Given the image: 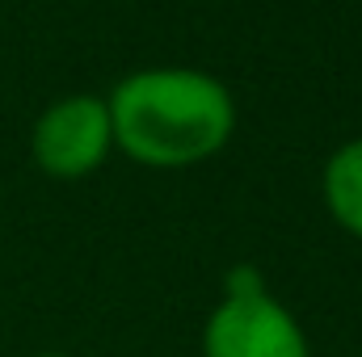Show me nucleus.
Here are the masks:
<instances>
[{
	"label": "nucleus",
	"instance_id": "obj_1",
	"mask_svg": "<svg viewBox=\"0 0 362 357\" xmlns=\"http://www.w3.org/2000/svg\"><path fill=\"white\" fill-rule=\"evenodd\" d=\"M114 152L144 169H194L236 135V97L202 68H139L110 97Z\"/></svg>",
	"mask_w": 362,
	"mask_h": 357
},
{
	"label": "nucleus",
	"instance_id": "obj_2",
	"mask_svg": "<svg viewBox=\"0 0 362 357\" xmlns=\"http://www.w3.org/2000/svg\"><path fill=\"white\" fill-rule=\"evenodd\" d=\"M202 357H312V345L295 311L274 298L253 269H240L202 324Z\"/></svg>",
	"mask_w": 362,
	"mask_h": 357
},
{
	"label": "nucleus",
	"instance_id": "obj_3",
	"mask_svg": "<svg viewBox=\"0 0 362 357\" xmlns=\"http://www.w3.org/2000/svg\"><path fill=\"white\" fill-rule=\"evenodd\" d=\"M114 152V126L105 97L72 92L47 105L30 131V156L34 164L55 181H81L97 173Z\"/></svg>",
	"mask_w": 362,
	"mask_h": 357
},
{
	"label": "nucleus",
	"instance_id": "obj_4",
	"mask_svg": "<svg viewBox=\"0 0 362 357\" xmlns=\"http://www.w3.org/2000/svg\"><path fill=\"white\" fill-rule=\"evenodd\" d=\"M320 193H325L329 219L354 240H362V139L333 147L320 173Z\"/></svg>",
	"mask_w": 362,
	"mask_h": 357
},
{
	"label": "nucleus",
	"instance_id": "obj_5",
	"mask_svg": "<svg viewBox=\"0 0 362 357\" xmlns=\"http://www.w3.org/2000/svg\"><path fill=\"white\" fill-rule=\"evenodd\" d=\"M38 357H68V353H38Z\"/></svg>",
	"mask_w": 362,
	"mask_h": 357
}]
</instances>
